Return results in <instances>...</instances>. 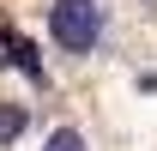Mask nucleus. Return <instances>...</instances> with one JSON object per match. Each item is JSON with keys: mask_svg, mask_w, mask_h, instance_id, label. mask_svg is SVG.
<instances>
[{"mask_svg": "<svg viewBox=\"0 0 157 151\" xmlns=\"http://www.w3.org/2000/svg\"><path fill=\"white\" fill-rule=\"evenodd\" d=\"M103 30H109V12H103V0H55L48 6V37H55L60 55H97L103 48Z\"/></svg>", "mask_w": 157, "mask_h": 151, "instance_id": "nucleus-1", "label": "nucleus"}, {"mask_svg": "<svg viewBox=\"0 0 157 151\" xmlns=\"http://www.w3.org/2000/svg\"><path fill=\"white\" fill-rule=\"evenodd\" d=\"M24 127H30V103H24V97H0V151L18 145Z\"/></svg>", "mask_w": 157, "mask_h": 151, "instance_id": "nucleus-2", "label": "nucleus"}, {"mask_svg": "<svg viewBox=\"0 0 157 151\" xmlns=\"http://www.w3.org/2000/svg\"><path fill=\"white\" fill-rule=\"evenodd\" d=\"M42 151H91V139H85V133L67 121V127H55L48 139H42Z\"/></svg>", "mask_w": 157, "mask_h": 151, "instance_id": "nucleus-3", "label": "nucleus"}]
</instances>
